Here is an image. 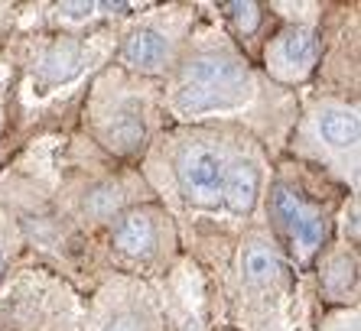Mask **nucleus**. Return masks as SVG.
Listing matches in <instances>:
<instances>
[{"mask_svg":"<svg viewBox=\"0 0 361 331\" xmlns=\"http://www.w3.org/2000/svg\"><path fill=\"white\" fill-rule=\"evenodd\" d=\"M179 185L195 205H215L225 185V159L209 146L185 149L179 159Z\"/></svg>","mask_w":361,"mask_h":331,"instance_id":"nucleus-2","label":"nucleus"},{"mask_svg":"<svg viewBox=\"0 0 361 331\" xmlns=\"http://www.w3.org/2000/svg\"><path fill=\"white\" fill-rule=\"evenodd\" d=\"M277 58L290 68H310L319 58V39L306 26H293L277 39Z\"/></svg>","mask_w":361,"mask_h":331,"instance_id":"nucleus-5","label":"nucleus"},{"mask_svg":"<svg viewBox=\"0 0 361 331\" xmlns=\"http://www.w3.org/2000/svg\"><path fill=\"white\" fill-rule=\"evenodd\" d=\"M104 331H147V325H143V318H137V315L121 312L104 325Z\"/></svg>","mask_w":361,"mask_h":331,"instance_id":"nucleus-14","label":"nucleus"},{"mask_svg":"<svg viewBox=\"0 0 361 331\" xmlns=\"http://www.w3.org/2000/svg\"><path fill=\"white\" fill-rule=\"evenodd\" d=\"M322 237H326V221L312 211V215L306 218V224L300 227V234H296V244H300L302 250H316L322 244Z\"/></svg>","mask_w":361,"mask_h":331,"instance_id":"nucleus-12","label":"nucleus"},{"mask_svg":"<svg viewBox=\"0 0 361 331\" xmlns=\"http://www.w3.org/2000/svg\"><path fill=\"white\" fill-rule=\"evenodd\" d=\"M274 211H277L280 224H283L286 234H290L293 240H296V234H300V227L306 224V218L312 215L310 208L302 205L290 189H283V185H277V192H274Z\"/></svg>","mask_w":361,"mask_h":331,"instance_id":"nucleus-9","label":"nucleus"},{"mask_svg":"<svg viewBox=\"0 0 361 331\" xmlns=\"http://www.w3.org/2000/svg\"><path fill=\"white\" fill-rule=\"evenodd\" d=\"M78 68H82V49L75 42H56L39 62V72L49 82H68L72 75H78Z\"/></svg>","mask_w":361,"mask_h":331,"instance_id":"nucleus-8","label":"nucleus"},{"mask_svg":"<svg viewBox=\"0 0 361 331\" xmlns=\"http://www.w3.org/2000/svg\"><path fill=\"white\" fill-rule=\"evenodd\" d=\"M111 140H114L111 146H118V149H134L143 140V117L121 114L114 120V127H111Z\"/></svg>","mask_w":361,"mask_h":331,"instance_id":"nucleus-11","label":"nucleus"},{"mask_svg":"<svg viewBox=\"0 0 361 331\" xmlns=\"http://www.w3.org/2000/svg\"><path fill=\"white\" fill-rule=\"evenodd\" d=\"M358 117L352 111H342V108H329L319 114V137L336 149H348L358 143Z\"/></svg>","mask_w":361,"mask_h":331,"instance_id":"nucleus-7","label":"nucleus"},{"mask_svg":"<svg viewBox=\"0 0 361 331\" xmlns=\"http://www.w3.org/2000/svg\"><path fill=\"white\" fill-rule=\"evenodd\" d=\"M231 17L238 20L244 33H254V26H257V7L254 4H231Z\"/></svg>","mask_w":361,"mask_h":331,"instance_id":"nucleus-13","label":"nucleus"},{"mask_svg":"<svg viewBox=\"0 0 361 331\" xmlns=\"http://www.w3.org/2000/svg\"><path fill=\"white\" fill-rule=\"evenodd\" d=\"M166 56H169V42L157 30H137L124 42V62L134 68L153 72V68H160L166 62Z\"/></svg>","mask_w":361,"mask_h":331,"instance_id":"nucleus-4","label":"nucleus"},{"mask_svg":"<svg viewBox=\"0 0 361 331\" xmlns=\"http://www.w3.org/2000/svg\"><path fill=\"white\" fill-rule=\"evenodd\" d=\"M251 94V75L238 58L199 56L183 65V85L176 92V108L183 114L238 108Z\"/></svg>","mask_w":361,"mask_h":331,"instance_id":"nucleus-1","label":"nucleus"},{"mask_svg":"<svg viewBox=\"0 0 361 331\" xmlns=\"http://www.w3.org/2000/svg\"><path fill=\"white\" fill-rule=\"evenodd\" d=\"M62 13H66V17H75V20H82V17H92V10H94V4H88V0H82V4H62Z\"/></svg>","mask_w":361,"mask_h":331,"instance_id":"nucleus-15","label":"nucleus"},{"mask_svg":"<svg viewBox=\"0 0 361 331\" xmlns=\"http://www.w3.org/2000/svg\"><path fill=\"white\" fill-rule=\"evenodd\" d=\"M114 247L130 257H147L157 247V227L147 215H130L114 227Z\"/></svg>","mask_w":361,"mask_h":331,"instance_id":"nucleus-6","label":"nucleus"},{"mask_svg":"<svg viewBox=\"0 0 361 331\" xmlns=\"http://www.w3.org/2000/svg\"><path fill=\"white\" fill-rule=\"evenodd\" d=\"M0 266H4V254H0Z\"/></svg>","mask_w":361,"mask_h":331,"instance_id":"nucleus-16","label":"nucleus"},{"mask_svg":"<svg viewBox=\"0 0 361 331\" xmlns=\"http://www.w3.org/2000/svg\"><path fill=\"white\" fill-rule=\"evenodd\" d=\"M241 270L244 276L251 282H270L274 276L280 273V260L274 250L261 247V244H254V247L244 250V257H241Z\"/></svg>","mask_w":361,"mask_h":331,"instance_id":"nucleus-10","label":"nucleus"},{"mask_svg":"<svg viewBox=\"0 0 361 331\" xmlns=\"http://www.w3.org/2000/svg\"><path fill=\"white\" fill-rule=\"evenodd\" d=\"M257 169L251 163H235L225 169V185H221V199L235 215H251L257 205Z\"/></svg>","mask_w":361,"mask_h":331,"instance_id":"nucleus-3","label":"nucleus"}]
</instances>
